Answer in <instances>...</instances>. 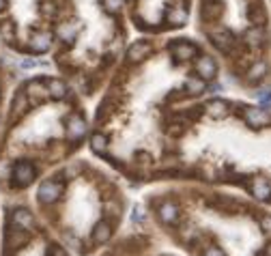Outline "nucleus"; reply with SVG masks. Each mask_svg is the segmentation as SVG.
Instances as JSON below:
<instances>
[{"label":"nucleus","instance_id":"nucleus-32","mask_svg":"<svg viewBox=\"0 0 271 256\" xmlns=\"http://www.w3.org/2000/svg\"><path fill=\"white\" fill-rule=\"evenodd\" d=\"M65 239H67L69 243H71V248L75 250V252H82V248H80L82 243H80V239H78V237H73L71 233H67V235H65Z\"/></svg>","mask_w":271,"mask_h":256},{"label":"nucleus","instance_id":"nucleus-14","mask_svg":"<svg viewBox=\"0 0 271 256\" xmlns=\"http://www.w3.org/2000/svg\"><path fill=\"white\" fill-rule=\"evenodd\" d=\"M159 218L164 224H177L179 222V207L174 203H164L159 207Z\"/></svg>","mask_w":271,"mask_h":256},{"label":"nucleus","instance_id":"nucleus-30","mask_svg":"<svg viewBox=\"0 0 271 256\" xmlns=\"http://www.w3.org/2000/svg\"><path fill=\"white\" fill-rule=\"evenodd\" d=\"M39 65H41V63H39L37 58H24L22 63H19V67H22V69H34V67H39Z\"/></svg>","mask_w":271,"mask_h":256},{"label":"nucleus","instance_id":"nucleus-34","mask_svg":"<svg viewBox=\"0 0 271 256\" xmlns=\"http://www.w3.org/2000/svg\"><path fill=\"white\" fill-rule=\"evenodd\" d=\"M203 256H226V254L222 252V248H215V245H211V248L204 250Z\"/></svg>","mask_w":271,"mask_h":256},{"label":"nucleus","instance_id":"nucleus-21","mask_svg":"<svg viewBox=\"0 0 271 256\" xmlns=\"http://www.w3.org/2000/svg\"><path fill=\"white\" fill-rule=\"evenodd\" d=\"M245 41H248V45H252V48H260V45L265 43V33L260 26H252L245 33Z\"/></svg>","mask_w":271,"mask_h":256},{"label":"nucleus","instance_id":"nucleus-31","mask_svg":"<svg viewBox=\"0 0 271 256\" xmlns=\"http://www.w3.org/2000/svg\"><path fill=\"white\" fill-rule=\"evenodd\" d=\"M144 218H147V215H144V209H142V207H136V209H134V213H132V220H134V222L142 224V222H144Z\"/></svg>","mask_w":271,"mask_h":256},{"label":"nucleus","instance_id":"nucleus-23","mask_svg":"<svg viewBox=\"0 0 271 256\" xmlns=\"http://www.w3.org/2000/svg\"><path fill=\"white\" fill-rule=\"evenodd\" d=\"M90 149H93V153H97V155L105 153V149H108V138H105L103 134H95L93 138H90Z\"/></svg>","mask_w":271,"mask_h":256},{"label":"nucleus","instance_id":"nucleus-26","mask_svg":"<svg viewBox=\"0 0 271 256\" xmlns=\"http://www.w3.org/2000/svg\"><path fill=\"white\" fill-rule=\"evenodd\" d=\"M41 13H43V17H54V15H56V4H54L52 0H43Z\"/></svg>","mask_w":271,"mask_h":256},{"label":"nucleus","instance_id":"nucleus-28","mask_svg":"<svg viewBox=\"0 0 271 256\" xmlns=\"http://www.w3.org/2000/svg\"><path fill=\"white\" fill-rule=\"evenodd\" d=\"M258 102L265 105V108H271V88H265L258 93Z\"/></svg>","mask_w":271,"mask_h":256},{"label":"nucleus","instance_id":"nucleus-27","mask_svg":"<svg viewBox=\"0 0 271 256\" xmlns=\"http://www.w3.org/2000/svg\"><path fill=\"white\" fill-rule=\"evenodd\" d=\"M120 7H123V0H103V9L108 13H119L120 11Z\"/></svg>","mask_w":271,"mask_h":256},{"label":"nucleus","instance_id":"nucleus-7","mask_svg":"<svg viewBox=\"0 0 271 256\" xmlns=\"http://www.w3.org/2000/svg\"><path fill=\"white\" fill-rule=\"evenodd\" d=\"M170 52H172V56L177 60H189L198 54V48L189 41H174L170 45Z\"/></svg>","mask_w":271,"mask_h":256},{"label":"nucleus","instance_id":"nucleus-33","mask_svg":"<svg viewBox=\"0 0 271 256\" xmlns=\"http://www.w3.org/2000/svg\"><path fill=\"white\" fill-rule=\"evenodd\" d=\"M260 228H263L265 235H269L271 237V215H265V218L260 220Z\"/></svg>","mask_w":271,"mask_h":256},{"label":"nucleus","instance_id":"nucleus-19","mask_svg":"<svg viewBox=\"0 0 271 256\" xmlns=\"http://www.w3.org/2000/svg\"><path fill=\"white\" fill-rule=\"evenodd\" d=\"M48 95L52 99H63L65 95H67V84H65L63 80H58V78L48 80Z\"/></svg>","mask_w":271,"mask_h":256},{"label":"nucleus","instance_id":"nucleus-22","mask_svg":"<svg viewBox=\"0 0 271 256\" xmlns=\"http://www.w3.org/2000/svg\"><path fill=\"white\" fill-rule=\"evenodd\" d=\"M185 88H187L189 95H200V93H204L207 84H204V80L200 78V75H192V78H187V82H185Z\"/></svg>","mask_w":271,"mask_h":256},{"label":"nucleus","instance_id":"nucleus-18","mask_svg":"<svg viewBox=\"0 0 271 256\" xmlns=\"http://www.w3.org/2000/svg\"><path fill=\"white\" fill-rule=\"evenodd\" d=\"M28 241V230H22V228H11L7 233V245L9 248H19Z\"/></svg>","mask_w":271,"mask_h":256},{"label":"nucleus","instance_id":"nucleus-35","mask_svg":"<svg viewBox=\"0 0 271 256\" xmlns=\"http://www.w3.org/2000/svg\"><path fill=\"white\" fill-rule=\"evenodd\" d=\"M4 4H7V2H4V0H0V11H2V9H4Z\"/></svg>","mask_w":271,"mask_h":256},{"label":"nucleus","instance_id":"nucleus-6","mask_svg":"<svg viewBox=\"0 0 271 256\" xmlns=\"http://www.w3.org/2000/svg\"><path fill=\"white\" fill-rule=\"evenodd\" d=\"M196 73H198L204 82H207V80H213L215 75H218V65H215V60L211 56H200L196 60Z\"/></svg>","mask_w":271,"mask_h":256},{"label":"nucleus","instance_id":"nucleus-1","mask_svg":"<svg viewBox=\"0 0 271 256\" xmlns=\"http://www.w3.org/2000/svg\"><path fill=\"white\" fill-rule=\"evenodd\" d=\"M34 174H37V170H34V166L26 162V159H22V162H17L13 166V172H11V185L13 188H28L30 183H33Z\"/></svg>","mask_w":271,"mask_h":256},{"label":"nucleus","instance_id":"nucleus-4","mask_svg":"<svg viewBox=\"0 0 271 256\" xmlns=\"http://www.w3.org/2000/svg\"><path fill=\"white\" fill-rule=\"evenodd\" d=\"M211 43H213L220 52L230 54L235 48V43H237V39H235L233 33H228V30H218V33L211 34Z\"/></svg>","mask_w":271,"mask_h":256},{"label":"nucleus","instance_id":"nucleus-10","mask_svg":"<svg viewBox=\"0 0 271 256\" xmlns=\"http://www.w3.org/2000/svg\"><path fill=\"white\" fill-rule=\"evenodd\" d=\"M250 192H252V196L258 200H269L271 198V185L265 177H254L252 185H250Z\"/></svg>","mask_w":271,"mask_h":256},{"label":"nucleus","instance_id":"nucleus-16","mask_svg":"<svg viewBox=\"0 0 271 256\" xmlns=\"http://www.w3.org/2000/svg\"><path fill=\"white\" fill-rule=\"evenodd\" d=\"M28 95L24 93V90H19L17 95H15V99H13V105H11V117L13 119H19L22 114H26V110H28Z\"/></svg>","mask_w":271,"mask_h":256},{"label":"nucleus","instance_id":"nucleus-20","mask_svg":"<svg viewBox=\"0 0 271 256\" xmlns=\"http://www.w3.org/2000/svg\"><path fill=\"white\" fill-rule=\"evenodd\" d=\"M166 17H168V22L172 24V26H183V24L187 22V11H185L183 7H170L168 13H166Z\"/></svg>","mask_w":271,"mask_h":256},{"label":"nucleus","instance_id":"nucleus-17","mask_svg":"<svg viewBox=\"0 0 271 256\" xmlns=\"http://www.w3.org/2000/svg\"><path fill=\"white\" fill-rule=\"evenodd\" d=\"M248 17H250V22H252L254 26H263V24L267 22V13H265L263 4H258V2L250 4L248 7Z\"/></svg>","mask_w":271,"mask_h":256},{"label":"nucleus","instance_id":"nucleus-2","mask_svg":"<svg viewBox=\"0 0 271 256\" xmlns=\"http://www.w3.org/2000/svg\"><path fill=\"white\" fill-rule=\"evenodd\" d=\"M60 196H63V185H60L58 181H43V183L39 185V192H37L39 203L52 205V203H56Z\"/></svg>","mask_w":271,"mask_h":256},{"label":"nucleus","instance_id":"nucleus-15","mask_svg":"<svg viewBox=\"0 0 271 256\" xmlns=\"http://www.w3.org/2000/svg\"><path fill=\"white\" fill-rule=\"evenodd\" d=\"M110 237H112V226H110L108 222H99V224L93 228V241H95L97 245L108 243Z\"/></svg>","mask_w":271,"mask_h":256},{"label":"nucleus","instance_id":"nucleus-29","mask_svg":"<svg viewBox=\"0 0 271 256\" xmlns=\"http://www.w3.org/2000/svg\"><path fill=\"white\" fill-rule=\"evenodd\" d=\"M45 256H67V252H65L60 245H56V243H50L48 245V252H45Z\"/></svg>","mask_w":271,"mask_h":256},{"label":"nucleus","instance_id":"nucleus-24","mask_svg":"<svg viewBox=\"0 0 271 256\" xmlns=\"http://www.w3.org/2000/svg\"><path fill=\"white\" fill-rule=\"evenodd\" d=\"M265 73H267V65H265L263 60H258L256 65H252V67H250V71H248V80H250V82H256V80L265 78Z\"/></svg>","mask_w":271,"mask_h":256},{"label":"nucleus","instance_id":"nucleus-13","mask_svg":"<svg viewBox=\"0 0 271 256\" xmlns=\"http://www.w3.org/2000/svg\"><path fill=\"white\" fill-rule=\"evenodd\" d=\"M26 95L33 99V103H39L41 99L50 97L48 95V80H34V82H30Z\"/></svg>","mask_w":271,"mask_h":256},{"label":"nucleus","instance_id":"nucleus-25","mask_svg":"<svg viewBox=\"0 0 271 256\" xmlns=\"http://www.w3.org/2000/svg\"><path fill=\"white\" fill-rule=\"evenodd\" d=\"M58 34H60V39H65V41H69V43H71V41H73V37L78 34V26H75L73 22L63 24V26L58 28Z\"/></svg>","mask_w":271,"mask_h":256},{"label":"nucleus","instance_id":"nucleus-3","mask_svg":"<svg viewBox=\"0 0 271 256\" xmlns=\"http://www.w3.org/2000/svg\"><path fill=\"white\" fill-rule=\"evenodd\" d=\"M243 119L250 127H265L271 123V114L265 108H245Z\"/></svg>","mask_w":271,"mask_h":256},{"label":"nucleus","instance_id":"nucleus-8","mask_svg":"<svg viewBox=\"0 0 271 256\" xmlns=\"http://www.w3.org/2000/svg\"><path fill=\"white\" fill-rule=\"evenodd\" d=\"M50 45H52V33H48V30H37V33H33V37H30V50L37 54H43L50 50Z\"/></svg>","mask_w":271,"mask_h":256},{"label":"nucleus","instance_id":"nucleus-5","mask_svg":"<svg viewBox=\"0 0 271 256\" xmlns=\"http://www.w3.org/2000/svg\"><path fill=\"white\" fill-rule=\"evenodd\" d=\"M151 52H153V45L149 41H136L127 50V60L129 63H142L147 56H151Z\"/></svg>","mask_w":271,"mask_h":256},{"label":"nucleus","instance_id":"nucleus-11","mask_svg":"<svg viewBox=\"0 0 271 256\" xmlns=\"http://www.w3.org/2000/svg\"><path fill=\"white\" fill-rule=\"evenodd\" d=\"M11 222H13L15 228L33 230V226H34V218H33V213H30V211H26V209H17V211H13Z\"/></svg>","mask_w":271,"mask_h":256},{"label":"nucleus","instance_id":"nucleus-9","mask_svg":"<svg viewBox=\"0 0 271 256\" xmlns=\"http://www.w3.org/2000/svg\"><path fill=\"white\" fill-rule=\"evenodd\" d=\"M84 134H86V120H84L80 114H73L71 119L67 120V138L75 142V140L84 138Z\"/></svg>","mask_w":271,"mask_h":256},{"label":"nucleus","instance_id":"nucleus-12","mask_svg":"<svg viewBox=\"0 0 271 256\" xmlns=\"http://www.w3.org/2000/svg\"><path fill=\"white\" fill-rule=\"evenodd\" d=\"M204 110H207V114L211 119H224L230 112V103L224 102V99H213V102H209L204 105Z\"/></svg>","mask_w":271,"mask_h":256},{"label":"nucleus","instance_id":"nucleus-36","mask_svg":"<svg viewBox=\"0 0 271 256\" xmlns=\"http://www.w3.org/2000/svg\"><path fill=\"white\" fill-rule=\"evenodd\" d=\"M267 256H271V245H267V252H265Z\"/></svg>","mask_w":271,"mask_h":256}]
</instances>
